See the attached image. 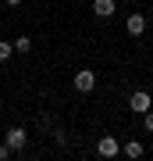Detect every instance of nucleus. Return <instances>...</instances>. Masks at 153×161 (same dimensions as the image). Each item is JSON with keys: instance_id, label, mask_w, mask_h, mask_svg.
I'll return each instance as SVG.
<instances>
[{"instance_id": "1", "label": "nucleus", "mask_w": 153, "mask_h": 161, "mask_svg": "<svg viewBox=\"0 0 153 161\" xmlns=\"http://www.w3.org/2000/svg\"><path fill=\"white\" fill-rule=\"evenodd\" d=\"M25 140H28V132H25L22 125H11V129L4 132V143L11 147V150H22V147H25Z\"/></svg>"}, {"instance_id": "2", "label": "nucleus", "mask_w": 153, "mask_h": 161, "mask_svg": "<svg viewBox=\"0 0 153 161\" xmlns=\"http://www.w3.org/2000/svg\"><path fill=\"white\" fill-rule=\"evenodd\" d=\"M150 104H153V100H150V93H146V90H135V93L128 97V108L135 111V115H146V111H150Z\"/></svg>"}, {"instance_id": "3", "label": "nucleus", "mask_w": 153, "mask_h": 161, "mask_svg": "<svg viewBox=\"0 0 153 161\" xmlns=\"http://www.w3.org/2000/svg\"><path fill=\"white\" fill-rule=\"evenodd\" d=\"M96 150H100V158H118V154H121V143H118L114 136H103L100 143H96Z\"/></svg>"}, {"instance_id": "4", "label": "nucleus", "mask_w": 153, "mask_h": 161, "mask_svg": "<svg viewBox=\"0 0 153 161\" xmlns=\"http://www.w3.org/2000/svg\"><path fill=\"white\" fill-rule=\"evenodd\" d=\"M93 86H96V75H93L89 68H82L79 75H75V90H79V93H89Z\"/></svg>"}, {"instance_id": "5", "label": "nucleus", "mask_w": 153, "mask_h": 161, "mask_svg": "<svg viewBox=\"0 0 153 161\" xmlns=\"http://www.w3.org/2000/svg\"><path fill=\"white\" fill-rule=\"evenodd\" d=\"M125 29H128V36H142V32H146V18H142V14H128Z\"/></svg>"}, {"instance_id": "6", "label": "nucleus", "mask_w": 153, "mask_h": 161, "mask_svg": "<svg viewBox=\"0 0 153 161\" xmlns=\"http://www.w3.org/2000/svg\"><path fill=\"white\" fill-rule=\"evenodd\" d=\"M93 14L96 18H110L114 14V0H96V4H93Z\"/></svg>"}, {"instance_id": "7", "label": "nucleus", "mask_w": 153, "mask_h": 161, "mask_svg": "<svg viewBox=\"0 0 153 161\" xmlns=\"http://www.w3.org/2000/svg\"><path fill=\"white\" fill-rule=\"evenodd\" d=\"M125 154H128V158H142V143H139V140L125 143Z\"/></svg>"}, {"instance_id": "8", "label": "nucleus", "mask_w": 153, "mask_h": 161, "mask_svg": "<svg viewBox=\"0 0 153 161\" xmlns=\"http://www.w3.org/2000/svg\"><path fill=\"white\" fill-rule=\"evenodd\" d=\"M14 54V43H7V40H0V61H7Z\"/></svg>"}, {"instance_id": "9", "label": "nucleus", "mask_w": 153, "mask_h": 161, "mask_svg": "<svg viewBox=\"0 0 153 161\" xmlns=\"http://www.w3.org/2000/svg\"><path fill=\"white\" fill-rule=\"evenodd\" d=\"M28 47H32V43H28V36H22V40L14 43V50H18V54H28Z\"/></svg>"}, {"instance_id": "10", "label": "nucleus", "mask_w": 153, "mask_h": 161, "mask_svg": "<svg viewBox=\"0 0 153 161\" xmlns=\"http://www.w3.org/2000/svg\"><path fill=\"white\" fill-rule=\"evenodd\" d=\"M7 158H11V147H7V143H0V161H7Z\"/></svg>"}, {"instance_id": "11", "label": "nucleus", "mask_w": 153, "mask_h": 161, "mask_svg": "<svg viewBox=\"0 0 153 161\" xmlns=\"http://www.w3.org/2000/svg\"><path fill=\"white\" fill-rule=\"evenodd\" d=\"M142 122H146V129L153 132V111H146V115H142Z\"/></svg>"}, {"instance_id": "12", "label": "nucleus", "mask_w": 153, "mask_h": 161, "mask_svg": "<svg viewBox=\"0 0 153 161\" xmlns=\"http://www.w3.org/2000/svg\"><path fill=\"white\" fill-rule=\"evenodd\" d=\"M4 4H11V7H18V4H22V0H4Z\"/></svg>"}]
</instances>
